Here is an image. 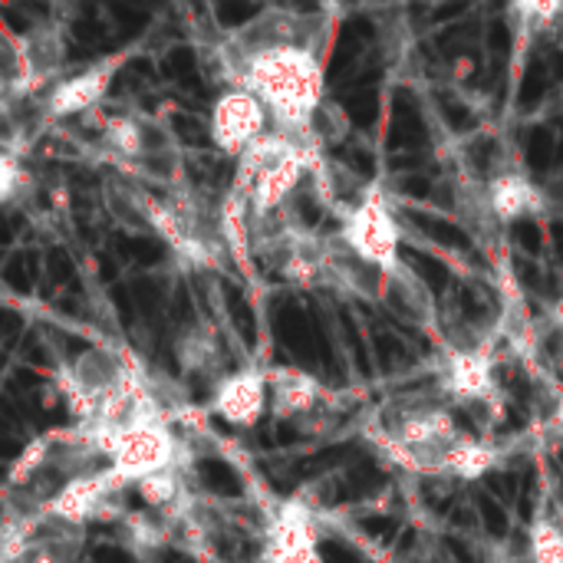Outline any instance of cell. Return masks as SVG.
Here are the masks:
<instances>
[{"instance_id":"cell-9","label":"cell","mask_w":563,"mask_h":563,"mask_svg":"<svg viewBox=\"0 0 563 563\" xmlns=\"http://www.w3.org/2000/svg\"><path fill=\"white\" fill-rule=\"evenodd\" d=\"M485 205L495 221H518L548 211V195L518 168H501L485 181Z\"/></svg>"},{"instance_id":"cell-10","label":"cell","mask_w":563,"mask_h":563,"mask_svg":"<svg viewBox=\"0 0 563 563\" xmlns=\"http://www.w3.org/2000/svg\"><path fill=\"white\" fill-rule=\"evenodd\" d=\"M267 383H271V416L280 422L307 419L330 402L323 383L303 369H267Z\"/></svg>"},{"instance_id":"cell-11","label":"cell","mask_w":563,"mask_h":563,"mask_svg":"<svg viewBox=\"0 0 563 563\" xmlns=\"http://www.w3.org/2000/svg\"><path fill=\"white\" fill-rule=\"evenodd\" d=\"M175 363L181 366L185 376L214 379V386L228 376L224 373V346L208 323H195L175 340Z\"/></svg>"},{"instance_id":"cell-18","label":"cell","mask_w":563,"mask_h":563,"mask_svg":"<svg viewBox=\"0 0 563 563\" xmlns=\"http://www.w3.org/2000/svg\"><path fill=\"white\" fill-rule=\"evenodd\" d=\"M561 320H563V317H561Z\"/></svg>"},{"instance_id":"cell-4","label":"cell","mask_w":563,"mask_h":563,"mask_svg":"<svg viewBox=\"0 0 563 563\" xmlns=\"http://www.w3.org/2000/svg\"><path fill=\"white\" fill-rule=\"evenodd\" d=\"M257 563H323L317 511L310 501H280V508L264 525Z\"/></svg>"},{"instance_id":"cell-8","label":"cell","mask_w":563,"mask_h":563,"mask_svg":"<svg viewBox=\"0 0 563 563\" xmlns=\"http://www.w3.org/2000/svg\"><path fill=\"white\" fill-rule=\"evenodd\" d=\"M122 56H112V59H99L59 82H53V89L46 92L43 99V115L46 119H69V115H82L89 109H96L119 69Z\"/></svg>"},{"instance_id":"cell-3","label":"cell","mask_w":563,"mask_h":563,"mask_svg":"<svg viewBox=\"0 0 563 563\" xmlns=\"http://www.w3.org/2000/svg\"><path fill=\"white\" fill-rule=\"evenodd\" d=\"M271 115L264 109V102L241 89V86H231L224 89L214 106H211V119H208V135L214 142V148L228 158H241L244 152H251L267 132H271Z\"/></svg>"},{"instance_id":"cell-2","label":"cell","mask_w":563,"mask_h":563,"mask_svg":"<svg viewBox=\"0 0 563 563\" xmlns=\"http://www.w3.org/2000/svg\"><path fill=\"white\" fill-rule=\"evenodd\" d=\"M340 241L360 261L383 271L386 277H393V274H399L406 267V261H402V231H399L396 211L389 205V195L379 185H369L363 201L340 224Z\"/></svg>"},{"instance_id":"cell-7","label":"cell","mask_w":563,"mask_h":563,"mask_svg":"<svg viewBox=\"0 0 563 563\" xmlns=\"http://www.w3.org/2000/svg\"><path fill=\"white\" fill-rule=\"evenodd\" d=\"M211 412L234 429H254L271 412L267 369H234L211 393Z\"/></svg>"},{"instance_id":"cell-13","label":"cell","mask_w":563,"mask_h":563,"mask_svg":"<svg viewBox=\"0 0 563 563\" xmlns=\"http://www.w3.org/2000/svg\"><path fill=\"white\" fill-rule=\"evenodd\" d=\"M102 145L112 158L129 162V165H142L148 158V132L139 119L132 115H112L102 125Z\"/></svg>"},{"instance_id":"cell-6","label":"cell","mask_w":563,"mask_h":563,"mask_svg":"<svg viewBox=\"0 0 563 563\" xmlns=\"http://www.w3.org/2000/svg\"><path fill=\"white\" fill-rule=\"evenodd\" d=\"M129 488L112 468L73 478L66 485H59L56 498L46 508V518L59 521V525H73V528H86L89 521L99 518H112V505L119 498V492Z\"/></svg>"},{"instance_id":"cell-5","label":"cell","mask_w":563,"mask_h":563,"mask_svg":"<svg viewBox=\"0 0 563 563\" xmlns=\"http://www.w3.org/2000/svg\"><path fill=\"white\" fill-rule=\"evenodd\" d=\"M442 396L449 406L498 412L501 396H498L495 360L488 356V346H465L452 353V360L442 369Z\"/></svg>"},{"instance_id":"cell-12","label":"cell","mask_w":563,"mask_h":563,"mask_svg":"<svg viewBox=\"0 0 563 563\" xmlns=\"http://www.w3.org/2000/svg\"><path fill=\"white\" fill-rule=\"evenodd\" d=\"M498 462H501V445L485 442V439H475V435L465 432V435L452 445V452H449L445 475L475 482V478L488 475Z\"/></svg>"},{"instance_id":"cell-16","label":"cell","mask_w":563,"mask_h":563,"mask_svg":"<svg viewBox=\"0 0 563 563\" xmlns=\"http://www.w3.org/2000/svg\"><path fill=\"white\" fill-rule=\"evenodd\" d=\"M554 426L563 432V393H558V399H554Z\"/></svg>"},{"instance_id":"cell-14","label":"cell","mask_w":563,"mask_h":563,"mask_svg":"<svg viewBox=\"0 0 563 563\" xmlns=\"http://www.w3.org/2000/svg\"><path fill=\"white\" fill-rule=\"evenodd\" d=\"M386 300H393L402 313L416 317V320H429L432 317V297H429V287L422 284L419 274H412L409 267H402L399 274L389 277V287H386Z\"/></svg>"},{"instance_id":"cell-17","label":"cell","mask_w":563,"mask_h":563,"mask_svg":"<svg viewBox=\"0 0 563 563\" xmlns=\"http://www.w3.org/2000/svg\"><path fill=\"white\" fill-rule=\"evenodd\" d=\"M393 563H399V561H393Z\"/></svg>"},{"instance_id":"cell-1","label":"cell","mask_w":563,"mask_h":563,"mask_svg":"<svg viewBox=\"0 0 563 563\" xmlns=\"http://www.w3.org/2000/svg\"><path fill=\"white\" fill-rule=\"evenodd\" d=\"M221 59L231 86H241L264 102L274 132L294 142H317L313 125L320 109L327 106V86H323V63L313 46L303 43H271L257 49L228 46Z\"/></svg>"},{"instance_id":"cell-15","label":"cell","mask_w":563,"mask_h":563,"mask_svg":"<svg viewBox=\"0 0 563 563\" xmlns=\"http://www.w3.org/2000/svg\"><path fill=\"white\" fill-rule=\"evenodd\" d=\"M525 554L531 563H563V528L551 515H538L531 521Z\"/></svg>"}]
</instances>
